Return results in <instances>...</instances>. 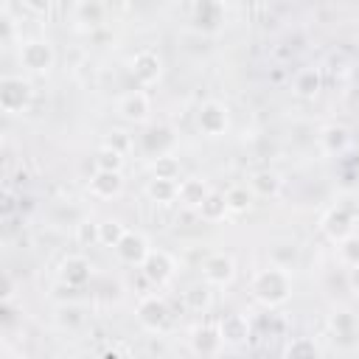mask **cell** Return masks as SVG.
Wrapping results in <instances>:
<instances>
[{"mask_svg": "<svg viewBox=\"0 0 359 359\" xmlns=\"http://www.w3.org/2000/svg\"><path fill=\"white\" fill-rule=\"evenodd\" d=\"M353 222H356V210L351 208V205H337V208H331L325 216H323V233L334 241V244H339L342 238H348L351 233H353Z\"/></svg>", "mask_w": 359, "mask_h": 359, "instance_id": "277c9868", "label": "cell"}, {"mask_svg": "<svg viewBox=\"0 0 359 359\" xmlns=\"http://www.w3.org/2000/svg\"><path fill=\"white\" fill-rule=\"evenodd\" d=\"M79 20L87 22L90 28L104 22V3L101 0H81L79 3Z\"/></svg>", "mask_w": 359, "mask_h": 359, "instance_id": "f546056e", "label": "cell"}, {"mask_svg": "<svg viewBox=\"0 0 359 359\" xmlns=\"http://www.w3.org/2000/svg\"><path fill=\"white\" fill-rule=\"evenodd\" d=\"M123 236H126V227H123L121 222H115V219H104V222H98V244L115 250V244H118Z\"/></svg>", "mask_w": 359, "mask_h": 359, "instance_id": "4316f807", "label": "cell"}, {"mask_svg": "<svg viewBox=\"0 0 359 359\" xmlns=\"http://www.w3.org/2000/svg\"><path fill=\"white\" fill-rule=\"evenodd\" d=\"M331 331L339 342L351 345V342H359V320L351 314V311H337L331 317Z\"/></svg>", "mask_w": 359, "mask_h": 359, "instance_id": "ffe728a7", "label": "cell"}, {"mask_svg": "<svg viewBox=\"0 0 359 359\" xmlns=\"http://www.w3.org/2000/svg\"><path fill=\"white\" fill-rule=\"evenodd\" d=\"M222 348H224V337H222L219 325H202V328H196L194 337H191V351H194V353L216 356V353H222Z\"/></svg>", "mask_w": 359, "mask_h": 359, "instance_id": "9a60e30c", "label": "cell"}, {"mask_svg": "<svg viewBox=\"0 0 359 359\" xmlns=\"http://www.w3.org/2000/svg\"><path fill=\"white\" fill-rule=\"evenodd\" d=\"M90 275H93V264H90V258H84V255H67V258H62V264H59V280L67 283L70 289L84 286V283L90 280Z\"/></svg>", "mask_w": 359, "mask_h": 359, "instance_id": "8fae6325", "label": "cell"}, {"mask_svg": "<svg viewBox=\"0 0 359 359\" xmlns=\"http://www.w3.org/2000/svg\"><path fill=\"white\" fill-rule=\"evenodd\" d=\"M118 112L123 121L129 123H146L149 121V112H151V104H149V95L143 90H135V93H126L118 104Z\"/></svg>", "mask_w": 359, "mask_h": 359, "instance_id": "7c38bea8", "label": "cell"}, {"mask_svg": "<svg viewBox=\"0 0 359 359\" xmlns=\"http://www.w3.org/2000/svg\"><path fill=\"white\" fill-rule=\"evenodd\" d=\"M137 146H140V151H143L146 157H154V160H157V157H165V154L174 151L177 135H174L168 126H149V129L140 135Z\"/></svg>", "mask_w": 359, "mask_h": 359, "instance_id": "5b68a950", "label": "cell"}, {"mask_svg": "<svg viewBox=\"0 0 359 359\" xmlns=\"http://www.w3.org/2000/svg\"><path fill=\"white\" fill-rule=\"evenodd\" d=\"M34 98V87L28 79L22 76H3L0 81V109L6 115H20L31 107Z\"/></svg>", "mask_w": 359, "mask_h": 359, "instance_id": "7a4b0ae2", "label": "cell"}, {"mask_svg": "<svg viewBox=\"0 0 359 359\" xmlns=\"http://www.w3.org/2000/svg\"><path fill=\"white\" fill-rule=\"evenodd\" d=\"M286 353H317V348L314 345H306V342H297V345H289Z\"/></svg>", "mask_w": 359, "mask_h": 359, "instance_id": "8d00e7d4", "label": "cell"}, {"mask_svg": "<svg viewBox=\"0 0 359 359\" xmlns=\"http://www.w3.org/2000/svg\"><path fill=\"white\" fill-rule=\"evenodd\" d=\"M351 286L359 292V266H351Z\"/></svg>", "mask_w": 359, "mask_h": 359, "instance_id": "74e56055", "label": "cell"}, {"mask_svg": "<svg viewBox=\"0 0 359 359\" xmlns=\"http://www.w3.org/2000/svg\"><path fill=\"white\" fill-rule=\"evenodd\" d=\"M250 292L266 309L283 306L292 297V272L283 266H275V264L266 269H258L250 280Z\"/></svg>", "mask_w": 359, "mask_h": 359, "instance_id": "6da1fadb", "label": "cell"}, {"mask_svg": "<svg viewBox=\"0 0 359 359\" xmlns=\"http://www.w3.org/2000/svg\"><path fill=\"white\" fill-rule=\"evenodd\" d=\"M76 241L90 247V244H98V222H81L76 224Z\"/></svg>", "mask_w": 359, "mask_h": 359, "instance_id": "d6a6232c", "label": "cell"}, {"mask_svg": "<svg viewBox=\"0 0 359 359\" xmlns=\"http://www.w3.org/2000/svg\"><path fill=\"white\" fill-rule=\"evenodd\" d=\"M348 140H351L348 129H345V126H337V123L325 126L323 135H320V143H323V149H325L328 154H339V151L348 146Z\"/></svg>", "mask_w": 359, "mask_h": 359, "instance_id": "cb8c5ba5", "label": "cell"}, {"mask_svg": "<svg viewBox=\"0 0 359 359\" xmlns=\"http://www.w3.org/2000/svg\"><path fill=\"white\" fill-rule=\"evenodd\" d=\"M81 323H84V314H81L79 306H62V309H59V325H65V328H79Z\"/></svg>", "mask_w": 359, "mask_h": 359, "instance_id": "e575fe53", "label": "cell"}, {"mask_svg": "<svg viewBox=\"0 0 359 359\" xmlns=\"http://www.w3.org/2000/svg\"><path fill=\"white\" fill-rule=\"evenodd\" d=\"M154 177H171V180H177L180 177V160H174V154L157 157L154 160Z\"/></svg>", "mask_w": 359, "mask_h": 359, "instance_id": "1f68e13d", "label": "cell"}, {"mask_svg": "<svg viewBox=\"0 0 359 359\" xmlns=\"http://www.w3.org/2000/svg\"><path fill=\"white\" fill-rule=\"evenodd\" d=\"M269 258H272L275 266L292 269V266L297 264V247H294L292 241H280V244H275V247L269 250Z\"/></svg>", "mask_w": 359, "mask_h": 359, "instance_id": "83f0119b", "label": "cell"}, {"mask_svg": "<svg viewBox=\"0 0 359 359\" xmlns=\"http://www.w3.org/2000/svg\"><path fill=\"white\" fill-rule=\"evenodd\" d=\"M233 275H236V261L227 252H210L202 261V278L210 286H224L233 280Z\"/></svg>", "mask_w": 359, "mask_h": 359, "instance_id": "9c48e42d", "label": "cell"}, {"mask_svg": "<svg viewBox=\"0 0 359 359\" xmlns=\"http://www.w3.org/2000/svg\"><path fill=\"white\" fill-rule=\"evenodd\" d=\"M191 20H194L196 31L216 34L222 28V22H224V6H222V0H194Z\"/></svg>", "mask_w": 359, "mask_h": 359, "instance_id": "52a82bcc", "label": "cell"}, {"mask_svg": "<svg viewBox=\"0 0 359 359\" xmlns=\"http://www.w3.org/2000/svg\"><path fill=\"white\" fill-rule=\"evenodd\" d=\"M146 194H149L151 202L168 205V202H174L180 196V182L171 180V177H151L149 185H146Z\"/></svg>", "mask_w": 359, "mask_h": 359, "instance_id": "e0dca14e", "label": "cell"}, {"mask_svg": "<svg viewBox=\"0 0 359 359\" xmlns=\"http://www.w3.org/2000/svg\"><path fill=\"white\" fill-rule=\"evenodd\" d=\"M227 123H230L227 107L219 104V101H205V104L199 107V112H196V126H199V132L208 135V137L224 135V132H227Z\"/></svg>", "mask_w": 359, "mask_h": 359, "instance_id": "8992f818", "label": "cell"}, {"mask_svg": "<svg viewBox=\"0 0 359 359\" xmlns=\"http://www.w3.org/2000/svg\"><path fill=\"white\" fill-rule=\"evenodd\" d=\"M149 252H151V250H149V241H146L140 233H129V230H126V236L115 244V255H118L123 264H137V266H140Z\"/></svg>", "mask_w": 359, "mask_h": 359, "instance_id": "5bb4252c", "label": "cell"}, {"mask_svg": "<svg viewBox=\"0 0 359 359\" xmlns=\"http://www.w3.org/2000/svg\"><path fill=\"white\" fill-rule=\"evenodd\" d=\"M137 320H140L143 328L160 331L168 323V303L163 297H157V294L140 297V303H137Z\"/></svg>", "mask_w": 359, "mask_h": 359, "instance_id": "30bf717a", "label": "cell"}, {"mask_svg": "<svg viewBox=\"0 0 359 359\" xmlns=\"http://www.w3.org/2000/svg\"><path fill=\"white\" fill-rule=\"evenodd\" d=\"M280 185H283V180H280V174H275V171H258V174H252V180H250V188H252V194L255 196H264V199H272V196H278L280 194Z\"/></svg>", "mask_w": 359, "mask_h": 359, "instance_id": "603a6c76", "label": "cell"}, {"mask_svg": "<svg viewBox=\"0 0 359 359\" xmlns=\"http://www.w3.org/2000/svg\"><path fill=\"white\" fill-rule=\"evenodd\" d=\"M104 146H112V149H118L121 154H126L132 146H135V140H132V135H126L123 129H112L109 135H107V143Z\"/></svg>", "mask_w": 359, "mask_h": 359, "instance_id": "836d02e7", "label": "cell"}, {"mask_svg": "<svg viewBox=\"0 0 359 359\" xmlns=\"http://www.w3.org/2000/svg\"><path fill=\"white\" fill-rule=\"evenodd\" d=\"M320 87H323V76L317 67H303L292 81V93L297 98H314L320 93Z\"/></svg>", "mask_w": 359, "mask_h": 359, "instance_id": "ac0fdd59", "label": "cell"}, {"mask_svg": "<svg viewBox=\"0 0 359 359\" xmlns=\"http://www.w3.org/2000/svg\"><path fill=\"white\" fill-rule=\"evenodd\" d=\"M219 331H222L224 342H233L236 345V342H244L250 337V323H247L244 314H224L219 320Z\"/></svg>", "mask_w": 359, "mask_h": 359, "instance_id": "44dd1931", "label": "cell"}, {"mask_svg": "<svg viewBox=\"0 0 359 359\" xmlns=\"http://www.w3.org/2000/svg\"><path fill=\"white\" fill-rule=\"evenodd\" d=\"M208 191H210V188H208L205 180H199V177H185V180L180 182V196H177V199H180L185 208H194V210H196L199 202L208 196Z\"/></svg>", "mask_w": 359, "mask_h": 359, "instance_id": "7402d4cb", "label": "cell"}, {"mask_svg": "<svg viewBox=\"0 0 359 359\" xmlns=\"http://www.w3.org/2000/svg\"><path fill=\"white\" fill-rule=\"evenodd\" d=\"M196 213H199L202 222H210V224L222 222V219L230 213V210H227V202H224V194H219V191H208V196L199 202Z\"/></svg>", "mask_w": 359, "mask_h": 359, "instance_id": "d6986e66", "label": "cell"}, {"mask_svg": "<svg viewBox=\"0 0 359 359\" xmlns=\"http://www.w3.org/2000/svg\"><path fill=\"white\" fill-rule=\"evenodd\" d=\"M87 188H90V194L95 199H112V196H118L123 191V177H121V171H98L95 168V174L90 177Z\"/></svg>", "mask_w": 359, "mask_h": 359, "instance_id": "2e32d148", "label": "cell"}, {"mask_svg": "<svg viewBox=\"0 0 359 359\" xmlns=\"http://www.w3.org/2000/svg\"><path fill=\"white\" fill-rule=\"evenodd\" d=\"M337 247H339V261H342L348 269H351V266H359V236L351 233V236L342 238Z\"/></svg>", "mask_w": 359, "mask_h": 359, "instance_id": "4dcf8cb0", "label": "cell"}, {"mask_svg": "<svg viewBox=\"0 0 359 359\" xmlns=\"http://www.w3.org/2000/svg\"><path fill=\"white\" fill-rule=\"evenodd\" d=\"M174 258L168 255V252H163V250H151L149 255H146V261L140 264V272H143V278L149 280V283H154V286H163V283H168L171 278H174Z\"/></svg>", "mask_w": 359, "mask_h": 359, "instance_id": "ba28073f", "label": "cell"}, {"mask_svg": "<svg viewBox=\"0 0 359 359\" xmlns=\"http://www.w3.org/2000/svg\"><path fill=\"white\" fill-rule=\"evenodd\" d=\"M185 303L191 311H205L210 306V283H196L185 292Z\"/></svg>", "mask_w": 359, "mask_h": 359, "instance_id": "f1b7e54d", "label": "cell"}, {"mask_svg": "<svg viewBox=\"0 0 359 359\" xmlns=\"http://www.w3.org/2000/svg\"><path fill=\"white\" fill-rule=\"evenodd\" d=\"M22 6L31 11V14H48L53 0H22Z\"/></svg>", "mask_w": 359, "mask_h": 359, "instance_id": "d590c367", "label": "cell"}, {"mask_svg": "<svg viewBox=\"0 0 359 359\" xmlns=\"http://www.w3.org/2000/svg\"><path fill=\"white\" fill-rule=\"evenodd\" d=\"M56 62V50L48 39H25L20 45V65L31 73H48Z\"/></svg>", "mask_w": 359, "mask_h": 359, "instance_id": "3957f363", "label": "cell"}, {"mask_svg": "<svg viewBox=\"0 0 359 359\" xmlns=\"http://www.w3.org/2000/svg\"><path fill=\"white\" fill-rule=\"evenodd\" d=\"M93 163H95L98 171H121L123 168V154L118 149H112V146H101L95 151Z\"/></svg>", "mask_w": 359, "mask_h": 359, "instance_id": "484cf974", "label": "cell"}, {"mask_svg": "<svg viewBox=\"0 0 359 359\" xmlns=\"http://www.w3.org/2000/svg\"><path fill=\"white\" fill-rule=\"evenodd\" d=\"M132 76L140 87H151L160 79V56L154 50H140L132 59Z\"/></svg>", "mask_w": 359, "mask_h": 359, "instance_id": "4fadbf2b", "label": "cell"}, {"mask_svg": "<svg viewBox=\"0 0 359 359\" xmlns=\"http://www.w3.org/2000/svg\"><path fill=\"white\" fill-rule=\"evenodd\" d=\"M252 188H247V185H233V188H227L224 191V202H227V210L230 213H247L250 210V205H252Z\"/></svg>", "mask_w": 359, "mask_h": 359, "instance_id": "d4e9b609", "label": "cell"}]
</instances>
